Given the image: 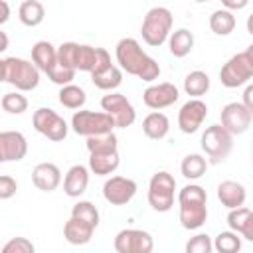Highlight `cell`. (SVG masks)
<instances>
[{"mask_svg":"<svg viewBox=\"0 0 253 253\" xmlns=\"http://www.w3.org/2000/svg\"><path fill=\"white\" fill-rule=\"evenodd\" d=\"M32 61L40 71L47 75L57 65V47H53L49 42H38L32 47Z\"/></svg>","mask_w":253,"mask_h":253,"instance_id":"22","label":"cell"},{"mask_svg":"<svg viewBox=\"0 0 253 253\" xmlns=\"http://www.w3.org/2000/svg\"><path fill=\"white\" fill-rule=\"evenodd\" d=\"M206 170H208V160L202 154H188V156H184V160L180 164V172L188 180L202 178L206 174Z\"/></svg>","mask_w":253,"mask_h":253,"instance_id":"29","label":"cell"},{"mask_svg":"<svg viewBox=\"0 0 253 253\" xmlns=\"http://www.w3.org/2000/svg\"><path fill=\"white\" fill-rule=\"evenodd\" d=\"M249 215H251V210L245 208V206L235 208V210H229V213H227V225L231 227V231L241 233L243 227H245V221L249 219Z\"/></svg>","mask_w":253,"mask_h":253,"instance_id":"37","label":"cell"},{"mask_svg":"<svg viewBox=\"0 0 253 253\" xmlns=\"http://www.w3.org/2000/svg\"><path fill=\"white\" fill-rule=\"evenodd\" d=\"M208 89H210V77H208V73H204V71H192V73L186 75V79H184V91L190 97L200 99L202 95L208 93Z\"/></svg>","mask_w":253,"mask_h":253,"instance_id":"30","label":"cell"},{"mask_svg":"<svg viewBox=\"0 0 253 253\" xmlns=\"http://www.w3.org/2000/svg\"><path fill=\"white\" fill-rule=\"evenodd\" d=\"M217 198H219L221 206H225L229 210H235V208H241L245 204L247 192H245L243 184H239L235 180H223L217 186Z\"/></svg>","mask_w":253,"mask_h":253,"instance_id":"20","label":"cell"},{"mask_svg":"<svg viewBox=\"0 0 253 253\" xmlns=\"http://www.w3.org/2000/svg\"><path fill=\"white\" fill-rule=\"evenodd\" d=\"M210 28L217 36H229L235 30V16H233V12H229L225 8L215 10L210 16Z\"/></svg>","mask_w":253,"mask_h":253,"instance_id":"28","label":"cell"},{"mask_svg":"<svg viewBox=\"0 0 253 253\" xmlns=\"http://www.w3.org/2000/svg\"><path fill=\"white\" fill-rule=\"evenodd\" d=\"M119 150L113 152H99V154H89V170L97 176H107L113 174L119 168Z\"/></svg>","mask_w":253,"mask_h":253,"instance_id":"24","label":"cell"},{"mask_svg":"<svg viewBox=\"0 0 253 253\" xmlns=\"http://www.w3.org/2000/svg\"><path fill=\"white\" fill-rule=\"evenodd\" d=\"M202 150L208 154L211 164L223 162L233 148V134H229L221 125H211L202 134Z\"/></svg>","mask_w":253,"mask_h":253,"instance_id":"6","label":"cell"},{"mask_svg":"<svg viewBox=\"0 0 253 253\" xmlns=\"http://www.w3.org/2000/svg\"><path fill=\"white\" fill-rule=\"evenodd\" d=\"M115 55L121 69L128 75H134L142 81H154L160 75V65L156 63V59H152L134 38H123L117 43Z\"/></svg>","mask_w":253,"mask_h":253,"instance_id":"2","label":"cell"},{"mask_svg":"<svg viewBox=\"0 0 253 253\" xmlns=\"http://www.w3.org/2000/svg\"><path fill=\"white\" fill-rule=\"evenodd\" d=\"M93 231H95V227L91 223L79 219V217H69L65 221V225H63V237L71 245H85V243H89L91 237H93Z\"/></svg>","mask_w":253,"mask_h":253,"instance_id":"21","label":"cell"},{"mask_svg":"<svg viewBox=\"0 0 253 253\" xmlns=\"http://www.w3.org/2000/svg\"><path fill=\"white\" fill-rule=\"evenodd\" d=\"M71 128L81 136H99L113 132L115 121L105 111H77L71 117Z\"/></svg>","mask_w":253,"mask_h":253,"instance_id":"7","label":"cell"},{"mask_svg":"<svg viewBox=\"0 0 253 253\" xmlns=\"http://www.w3.org/2000/svg\"><path fill=\"white\" fill-rule=\"evenodd\" d=\"M180 93H178V87L174 83H156V85H150L144 89L142 93V101L148 109H154V111H160V109H166L170 105H174L178 101Z\"/></svg>","mask_w":253,"mask_h":253,"instance_id":"15","label":"cell"},{"mask_svg":"<svg viewBox=\"0 0 253 253\" xmlns=\"http://www.w3.org/2000/svg\"><path fill=\"white\" fill-rule=\"evenodd\" d=\"M180 202V223L186 229H198L208 219V194L198 184H188L178 194Z\"/></svg>","mask_w":253,"mask_h":253,"instance_id":"3","label":"cell"},{"mask_svg":"<svg viewBox=\"0 0 253 253\" xmlns=\"http://www.w3.org/2000/svg\"><path fill=\"white\" fill-rule=\"evenodd\" d=\"M241 235L247 239V241H251L253 243V211H251V215H249V219L245 221V227H243V231H241Z\"/></svg>","mask_w":253,"mask_h":253,"instance_id":"42","label":"cell"},{"mask_svg":"<svg viewBox=\"0 0 253 253\" xmlns=\"http://www.w3.org/2000/svg\"><path fill=\"white\" fill-rule=\"evenodd\" d=\"M0 103H2V109L10 115H22L28 109V99L22 93H4Z\"/></svg>","mask_w":253,"mask_h":253,"instance_id":"35","label":"cell"},{"mask_svg":"<svg viewBox=\"0 0 253 253\" xmlns=\"http://www.w3.org/2000/svg\"><path fill=\"white\" fill-rule=\"evenodd\" d=\"M87 97H85V91L79 87V85H65L59 89V103L67 109H81L85 105Z\"/></svg>","mask_w":253,"mask_h":253,"instance_id":"31","label":"cell"},{"mask_svg":"<svg viewBox=\"0 0 253 253\" xmlns=\"http://www.w3.org/2000/svg\"><path fill=\"white\" fill-rule=\"evenodd\" d=\"M213 251V241L206 233H198L188 239L186 243V253H211Z\"/></svg>","mask_w":253,"mask_h":253,"instance_id":"36","label":"cell"},{"mask_svg":"<svg viewBox=\"0 0 253 253\" xmlns=\"http://www.w3.org/2000/svg\"><path fill=\"white\" fill-rule=\"evenodd\" d=\"M154 239L148 231L142 229H123L115 235L117 253H152Z\"/></svg>","mask_w":253,"mask_h":253,"instance_id":"12","label":"cell"},{"mask_svg":"<svg viewBox=\"0 0 253 253\" xmlns=\"http://www.w3.org/2000/svg\"><path fill=\"white\" fill-rule=\"evenodd\" d=\"M208 115V105L202 101V99H190L182 105V109L178 111V126L182 132L186 134H192L196 132L204 119Z\"/></svg>","mask_w":253,"mask_h":253,"instance_id":"16","label":"cell"},{"mask_svg":"<svg viewBox=\"0 0 253 253\" xmlns=\"http://www.w3.org/2000/svg\"><path fill=\"white\" fill-rule=\"evenodd\" d=\"M16 190H18V184L12 176L8 174L0 176V200H10L16 194Z\"/></svg>","mask_w":253,"mask_h":253,"instance_id":"40","label":"cell"},{"mask_svg":"<svg viewBox=\"0 0 253 253\" xmlns=\"http://www.w3.org/2000/svg\"><path fill=\"white\" fill-rule=\"evenodd\" d=\"M251 77H253V63L249 61L245 51L243 53H235L233 57H229L225 61V65L221 67V71H219V81L227 89L241 87Z\"/></svg>","mask_w":253,"mask_h":253,"instance_id":"9","label":"cell"},{"mask_svg":"<svg viewBox=\"0 0 253 253\" xmlns=\"http://www.w3.org/2000/svg\"><path fill=\"white\" fill-rule=\"evenodd\" d=\"M0 77L18 91H32L40 83V69L22 57H4L0 61Z\"/></svg>","mask_w":253,"mask_h":253,"instance_id":"4","label":"cell"},{"mask_svg":"<svg viewBox=\"0 0 253 253\" xmlns=\"http://www.w3.org/2000/svg\"><path fill=\"white\" fill-rule=\"evenodd\" d=\"M18 16H20V22H22L24 26L36 28V26H40V24L43 22V18H45V8H43V4L38 2V0H26V2L20 4Z\"/></svg>","mask_w":253,"mask_h":253,"instance_id":"26","label":"cell"},{"mask_svg":"<svg viewBox=\"0 0 253 253\" xmlns=\"http://www.w3.org/2000/svg\"><path fill=\"white\" fill-rule=\"evenodd\" d=\"M47 77H49L53 83L65 87V85H71V81H73V77H75V71L69 69V67H63L61 63H57V65L47 73Z\"/></svg>","mask_w":253,"mask_h":253,"instance_id":"39","label":"cell"},{"mask_svg":"<svg viewBox=\"0 0 253 253\" xmlns=\"http://www.w3.org/2000/svg\"><path fill=\"white\" fill-rule=\"evenodd\" d=\"M0 40H2V43H0V51H4V49L8 47V36H6V32H0Z\"/></svg>","mask_w":253,"mask_h":253,"instance_id":"45","label":"cell"},{"mask_svg":"<svg viewBox=\"0 0 253 253\" xmlns=\"http://www.w3.org/2000/svg\"><path fill=\"white\" fill-rule=\"evenodd\" d=\"M253 115L247 111V107L243 103H227L221 109V126L229 132V134H241L249 128Z\"/></svg>","mask_w":253,"mask_h":253,"instance_id":"14","label":"cell"},{"mask_svg":"<svg viewBox=\"0 0 253 253\" xmlns=\"http://www.w3.org/2000/svg\"><path fill=\"white\" fill-rule=\"evenodd\" d=\"M71 217H79V219L91 223L93 227L99 225V210L91 202H77L71 208Z\"/></svg>","mask_w":253,"mask_h":253,"instance_id":"34","label":"cell"},{"mask_svg":"<svg viewBox=\"0 0 253 253\" xmlns=\"http://www.w3.org/2000/svg\"><path fill=\"white\" fill-rule=\"evenodd\" d=\"M174 190L176 180L170 172L160 170L150 178L148 184V204L156 211H170L174 206Z\"/></svg>","mask_w":253,"mask_h":253,"instance_id":"8","label":"cell"},{"mask_svg":"<svg viewBox=\"0 0 253 253\" xmlns=\"http://www.w3.org/2000/svg\"><path fill=\"white\" fill-rule=\"evenodd\" d=\"M136 194V182L125 176H111L103 184V196L111 206H125Z\"/></svg>","mask_w":253,"mask_h":253,"instance_id":"13","label":"cell"},{"mask_svg":"<svg viewBox=\"0 0 253 253\" xmlns=\"http://www.w3.org/2000/svg\"><path fill=\"white\" fill-rule=\"evenodd\" d=\"M89 186V170L83 164H73L63 178V192L69 198H79Z\"/></svg>","mask_w":253,"mask_h":253,"instance_id":"19","label":"cell"},{"mask_svg":"<svg viewBox=\"0 0 253 253\" xmlns=\"http://www.w3.org/2000/svg\"><path fill=\"white\" fill-rule=\"evenodd\" d=\"M2 253H36V247L28 237H12L4 243Z\"/></svg>","mask_w":253,"mask_h":253,"instance_id":"38","label":"cell"},{"mask_svg":"<svg viewBox=\"0 0 253 253\" xmlns=\"http://www.w3.org/2000/svg\"><path fill=\"white\" fill-rule=\"evenodd\" d=\"M245 26H247V32L253 36V14L247 16V24H245Z\"/></svg>","mask_w":253,"mask_h":253,"instance_id":"46","label":"cell"},{"mask_svg":"<svg viewBox=\"0 0 253 253\" xmlns=\"http://www.w3.org/2000/svg\"><path fill=\"white\" fill-rule=\"evenodd\" d=\"M101 107L103 111L115 121V126L119 128H126L134 123L136 119V111L130 105V101L123 95V93H109L101 99Z\"/></svg>","mask_w":253,"mask_h":253,"instance_id":"10","label":"cell"},{"mask_svg":"<svg viewBox=\"0 0 253 253\" xmlns=\"http://www.w3.org/2000/svg\"><path fill=\"white\" fill-rule=\"evenodd\" d=\"M28 154V140L18 130L0 132V162H18Z\"/></svg>","mask_w":253,"mask_h":253,"instance_id":"17","label":"cell"},{"mask_svg":"<svg viewBox=\"0 0 253 253\" xmlns=\"http://www.w3.org/2000/svg\"><path fill=\"white\" fill-rule=\"evenodd\" d=\"M91 81H93L95 87H99L103 91H113V89H117L123 83V69L117 67L115 63H111L103 71L91 73Z\"/></svg>","mask_w":253,"mask_h":253,"instance_id":"25","label":"cell"},{"mask_svg":"<svg viewBox=\"0 0 253 253\" xmlns=\"http://www.w3.org/2000/svg\"><path fill=\"white\" fill-rule=\"evenodd\" d=\"M57 63H61L63 67H69L73 71L97 73L111 65V55L103 47L65 42L57 47Z\"/></svg>","mask_w":253,"mask_h":253,"instance_id":"1","label":"cell"},{"mask_svg":"<svg viewBox=\"0 0 253 253\" xmlns=\"http://www.w3.org/2000/svg\"><path fill=\"white\" fill-rule=\"evenodd\" d=\"M10 18V4L6 0H0V24H6Z\"/></svg>","mask_w":253,"mask_h":253,"instance_id":"44","label":"cell"},{"mask_svg":"<svg viewBox=\"0 0 253 253\" xmlns=\"http://www.w3.org/2000/svg\"><path fill=\"white\" fill-rule=\"evenodd\" d=\"M172 12L164 6H154L146 12L144 16V22H142V28H140V34H142V40L152 45V47H158L162 45L168 38H170V30H172Z\"/></svg>","mask_w":253,"mask_h":253,"instance_id":"5","label":"cell"},{"mask_svg":"<svg viewBox=\"0 0 253 253\" xmlns=\"http://www.w3.org/2000/svg\"><path fill=\"white\" fill-rule=\"evenodd\" d=\"M245 55H247V57H249V61L253 63V43H251V45L245 49Z\"/></svg>","mask_w":253,"mask_h":253,"instance_id":"47","label":"cell"},{"mask_svg":"<svg viewBox=\"0 0 253 253\" xmlns=\"http://www.w3.org/2000/svg\"><path fill=\"white\" fill-rule=\"evenodd\" d=\"M117 142L119 140H117L115 132H107V134H99V136H89L87 138V150H89V154L113 152V150H119Z\"/></svg>","mask_w":253,"mask_h":253,"instance_id":"32","label":"cell"},{"mask_svg":"<svg viewBox=\"0 0 253 253\" xmlns=\"http://www.w3.org/2000/svg\"><path fill=\"white\" fill-rule=\"evenodd\" d=\"M243 105L247 107V111L253 115V83L251 85H247L245 87V91H243Z\"/></svg>","mask_w":253,"mask_h":253,"instance_id":"41","label":"cell"},{"mask_svg":"<svg viewBox=\"0 0 253 253\" xmlns=\"http://www.w3.org/2000/svg\"><path fill=\"white\" fill-rule=\"evenodd\" d=\"M32 182L42 192H53L61 182V170L53 162H42L32 170Z\"/></svg>","mask_w":253,"mask_h":253,"instance_id":"18","label":"cell"},{"mask_svg":"<svg viewBox=\"0 0 253 253\" xmlns=\"http://www.w3.org/2000/svg\"><path fill=\"white\" fill-rule=\"evenodd\" d=\"M245 6H247V0H237V2L235 0H223V8L229 10V12L231 10H241Z\"/></svg>","mask_w":253,"mask_h":253,"instance_id":"43","label":"cell"},{"mask_svg":"<svg viewBox=\"0 0 253 253\" xmlns=\"http://www.w3.org/2000/svg\"><path fill=\"white\" fill-rule=\"evenodd\" d=\"M34 128L43 134L45 138L57 142V140H63L67 136V123L63 121V117H59L53 109H47V107H42L34 113Z\"/></svg>","mask_w":253,"mask_h":253,"instance_id":"11","label":"cell"},{"mask_svg":"<svg viewBox=\"0 0 253 253\" xmlns=\"http://www.w3.org/2000/svg\"><path fill=\"white\" fill-rule=\"evenodd\" d=\"M168 130H170V121L164 113H158V111L148 113L142 121V132L152 140L164 138L168 134Z\"/></svg>","mask_w":253,"mask_h":253,"instance_id":"23","label":"cell"},{"mask_svg":"<svg viewBox=\"0 0 253 253\" xmlns=\"http://www.w3.org/2000/svg\"><path fill=\"white\" fill-rule=\"evenodd\" d=\"M213 249L217 253H239L241 251V237L235 231H221L213 239Z\"/></svg>","mask_w":253,"mask_h":253,"instance_id":"33","label":"cell"},{"mask_svg":"<svg viewBox=\"0 0 253 253\" xmlns=\"http://www.w3.org/2000/svg\"><path fill=\"white\" fill-rule=\"evenodd\" d=\"M168 47H170V53L174 57H186L194 47V34L186 28L172 32L168 38Z\"/></svg>","mask_w":253,"mask_h":253,"instance_id":"27","label":"cell"}]
</instances>
